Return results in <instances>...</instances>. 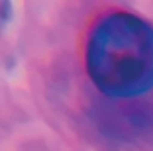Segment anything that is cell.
Here are the masks:
<instances>
[{
	"label": "cell",
	"mask_w": 153,
	"mask_h": 151,
	"mask_svg": "<svg viewBox=\"0 0 153 151\" xmlns=\"http://www.w3.org/2000/svg\"><path fill=\"white\" fill-rule=\"evenodd\" d=\"M86 73L110 98H134L153 89V26L130 12H110L90 30Z\"/></svg>",
	"instance_id": "1"
}]
</instances>
